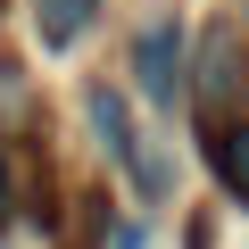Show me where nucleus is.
<instances>
[{
	"instance_id": "nucleus-1",
	"label": "nucleus",
	"mask_w": 249,
	"mask_h": 249,
	"mask_svg": "<svg viewBox=\"0 0 249 249\" xmlns=\"http://www.w3.org/2000/svg\"><path fill=\"white\" fill-rule=\"evenodd\" d=\"M83 108H91V124H100V142H108V158H116L124 175H133L142 191H166V166H158V158L142 150V133H133V116H124V91H108V83H100V91H91Z\"/></svg>"
},
{
	"instance_id": "nucleus-6",
	"label": "nucleus",
	"mask_w": 249,
	"mask_h": 249,
	"mask_svg": "<svg viewBox=\"0 0 249 249\" xmlns=\"http://www.w3.org/2000/svg\"><path fill=\"white\" fill-rule=\"evenodd\" d=\"M9 216H17V183H9V158H0V232H9Z\"/></svg>"
},
{
	"instance_id": "nucleus-2",
	"label": "nucleus",
	"mask_w": 249,
	"mask_h": 249,
	"mask_svg": "<svg viewBox=\"0 0 249 249\" xmlns=\"http://www.w3.org/2000/svg\"><path fill=\"white\" fill-rule=\"evenodd\" d=\"M133 83H142L150 108H166V100L183 91V34H175V25H150V34L133 42Z\"/></svg>"
},
{
	"instance_id": "nucleus-3",
	"label": "nucleus",
	"mask_w": 249,
	"mask_h": 249,
	"mask_svg": "<svg viewBox=\"0 0 249 249\" xmlns=\"http://www.w3.org/2000/svg\"><path fill=\"white\" fill-rule=\"evenodd\" d=\"M241 83H249V75H241V42L216 25V34L199 42V116H208V124H216V116H232Z\"/></svg>"
},
{
	"instance_id": "nucleus-5",
	"label": "nucleus",
	"mask_w": 249,
	"mask_h": 249,
	"mask_svg": "<svg viewBox=\"0 0 249 249\" xmlns=\"http://www.w3.org/2000/svg\"><path fill=\"white\" fill-rule=\"evenodd\" d=\"M34 9H42V42L50 50H75V34L100 17V0H34Z\"/></svg>"
},
{
	"instance_id": "nucleus-4",
	"label": "nucleus",
	"mask_w": 249,
	"mask_h": 249,
	"mask_svg": "<svg viewBox=\"0 0 249 249\" xmlns=\"http://www.w3.org/2000/svg\"><path fill=\"white\" fill-rule=\"evenodd\" d=\"M208 166H216V183L249 208V124H224V116L208 124Z\"/></svg>"
}]
</instances>
